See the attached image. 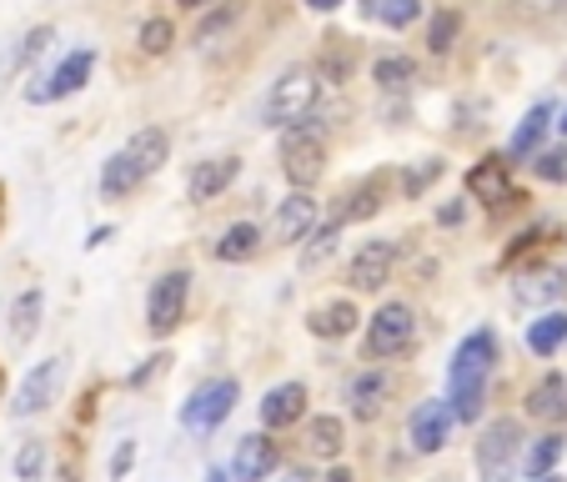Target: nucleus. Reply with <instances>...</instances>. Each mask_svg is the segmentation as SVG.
Segmentation results:
<instances>
[{"label": "nucleus", "mask_w": 567, "mask_h": 482, "mask_svg": "<svg viewBox=\"0 0 567 482\" xmlns=\"http://www.w3.org/2000/svg\"><path fill=\"white\" fill-rule=\"evenodd\" d=\"M553 131V106L547 101H537L533 111H527L523 121H517V131H513V141H507V161H523V156H533L537 146H543V136Z\"/></svg>", "instance_id": "4be33fe9"}, {"label": "nucleus", "mask_w": 567, "mask_h": 482, "mask_svg": "<svg viewBox=\"0 0 567 482\" xmlns=\"http://www.w3.org/2000/svg\"><path fill=\"white\" fill-rule=\"evenodd\" d=\"M206 482H231V472H221V468H212V472H206Z\"/></svg>", "instance_id": "c03bdc74"}, {"label": "nucleus", "mask_w": 567, "mask_h": 482, "mask_svg": "<svg viewBox=\"0 0 567 482\" xmlns=\"http://www.w3.org/2000/svg\"><path fill=\"white\" fill-rule=\"evenodd\" d=\"M493 362H497V337L493 332H467L447 362V402L457 422H482V402L493 387Z\"/></svg>", "instance_id": "f257e3e1"}, {"label": "nucleus", "mask_w": 567, "mask_h": 482, "mask_svg": "<svg viewBox=\"0 0 567 482\" xmlns=\"http://www.w3.org/2000/svg\"><path fill=\"white\" fill-rule=\"evenodd\" d=\"M91 71H96V51H91V45H81V51H71L61 65H55V71L35 75V86H25V101H31V106H51V101L75 96V91L91 81Z\"/></svg>", "instance_id": "1a4fd4ad"}, {"label": "nucleus", "mask_w": 567, "mask_h": 482, "mask_svg": "<svg viewBox=\"0 0 567 482\" xmlns=\"http://www.w3.org/2000/svg\"><path fill=\"white\" fill-rule=\"evenodd\" d=\"M281 482H311V478H301V472H291V478H281Z\"/></svg>", "instance_id": "de8ad7c7"}, {"label": "nucleus", "mask_w": 567, "mask_h": 482, "mask_svg": "<svg viewBox=\"0 0 567 482\" xmlns=\"http://www.w3.org/2000/svg\"><path fill=\"white\" fill-rule=\"evenodd\" d=\"M307 418V387L301 382H277L261 397V428L267 432H287Z\"/></svg>", "instance_id": "2eb2a0df"}, {"label": "nucleus", "mask_w": 567, "mask_h": 482, "mask_svg": "<svg viewBox=\"0 0 567 482\" xmlns=\"http://www.w3.org/2000/svg\"><path fill=\"white\" fill-rule=\"evenodd\" d=\"M467 192H472V196H482V202L493 206V212L513 206V202H517V192H513V176H507V156H487V161H477V166L467 172Z\"/></svg>", "instance_id": "dca6fc26"}, {"label": "nucleus", "mask_w": 567, "mask_h": 482, "mask_svg": "<svg viewBox=\"0 0 567 482\" xmlns=\"http://www.w3.org/2000/svg\"><path fill=\"white\" fill-rule=\"evenodd\" d=\"M0 226H6V186H0Z\"/></svg>", "instance_id": "49530a36"}, {"label": "nucleus", "mask_w": 567, "mask_h": 482, "mask_svg": "<svg viewBox=\"0 0 567 482\" xmlns=\"http://www.w3.org/2000/svg\"><path fill=\"white\" fill-rule=\"evenodd\" d=\"M527 418L533 422H567V382H563V372H547L543 382L527 392Z\"/></svg>", "instance_id": "6ab92c4d"}, {"label": "nucleus", "mask_w": 567, "mask_h": 482, "mask_svg": "<svg viewBox=\"0 0 567 482\" xmlns=\"http://www.w3.org/2000/svg\"><path fill=\"white\" fill-rule=\"evenodd\" d=\"M236 176H241V156H212L186 176V196L192 202H216L221 192H231Z\"/></svg>", "instance_id": "a211bd4d"}, {"label": "nucleus", "mask_w": 567, "mask_h": 482, "mask_svg": "<svg viewBox=\"0 0 567 482\" xmlns=\"http://www.w3.org/2000/svg\"><path fill=\"white\" fill-rule=\"evenodd\" d=\"M281 468V442H271L267 432H247L231 452V482H261Z\"/></svg>", "instance_id": "4468645a"}, {"label": "nucleus", "mask_w": 567, "mask_h": 482, "mask_svg": "<svg viewBox=\"0 0 567 482\" xmlns=\"http://www.w3.org/2000/svg\"><path fill=\"white\" fill-rule=\"evenodd\" d=\"M432 176H442V161H422L417 172L408 176V192H412V196H417V192H427V182H432Z\"/></svg>", "instance_id": "4c0bfd02"}, {"label": "nucleus", "mask_w": 567, "mask_h": 482, "mask_svg": "<svg viewBox=\"0 0 567 482\" xmlns=\"http://www.w3.org/2000/svg\"><path fill=\"white\" fill-rule=\"evenodd\" d=\"M452 428H457V412H452V402H442V397H427V402H417L408 418V432H412V448L417 452H442L452 438Z\"/></svg>", "instance_id": "ddd939ff"}, {"label": "nucleus", "mask_w": 567, "mask_h": 482, "mask_svg": "<svg viewBox=\"0 0 567 482\" xmlns=\"http://www.w3.org/2000/svg\"><path fill=\"white\" fill-rule=\"evenodd\" d=\"M457 31H462V16L457 11H437L427 25V51L432 55H447L452 45H457Z\"/></svg>", "instance_id": "f704fd0d"}, {"label": "nucleus", "mask_w": 567, "mask_h": 482, "mask_svg": "<svg viewBox=\"0 0 567 482\" xmlns=\"http://www.w3.org/2000/svg\"><path fill=\"white\" fill-rule=\"evenodd\" d=\"M176 6H182V11H212L216 0H176Z\"/></svg>", "instance_id": "79ce46f5"}, {"label": "nucleus", "mask_w": 567, "mask_h": 482, "mask_svg": "<svg viewBox=\"0 0 567 482\" xmlns=\"http://www.w3.org/2000/svg\"><path fill=\"white\" fill-rule=\"evenodd\" d=\"M281 176H287L291 192H311L327 172V141L317 131L297 126V131H281Z\"/></svg>", "instance_id": "6e6552de"}, {"label": "nucleus", "mask_w": 567, "mask_h": 482, "mask_svg": "<svg viewBox=\"0 0 567 482\" xmlns=\"http://www.w3.org/2000/svg\"><path fill=\"white\" fill-rule=\"evenodd\" d=\"M533 11H557V6H567V0H527Z\"/></svg>", "instance_id": "37998d69"}, {"label": "nucleus", "mask_w": 567, "mask_h": 482, "mask_svg": "<svg viewBox=\"0 0 567 482\" xmlns=\"http://www.w3.org/2000/svg\"><path fill=\"white\" fill-rule=\"evenodd\" d=\"M186 301H192V271L186 267L161 271V277L151 281V297H146V332L172 337L186 321Z\"/></svg>", "instance_id": "0eeeda50"}, {"label": "nucleus", "mask_w": 567, "mask_h": 482, "mask_svg": "<svg viewBox=\"0 0 567 482\" xmlns=\"http://www.w3.org/2000/svg\"><path fill=\"white\" fill-rule=\"evenodd\" d=\"M382 176H372L367 186H357L352 196H347V206H342V222H362V216H377L382 212Z\"/></svg>", "instance_id": "7c9ffc66"}, {"label": "nucleus", "mask_w": 567, "mask_h": 482, "mask_svg": "<svg viewBox=\"0 0 567 482\" xmlns=\"http://www.w3.org/2000/svg\"><path fill=\"white\" fill-rule=\"evenodd\" d=\"M131 468H136V442H121V448L111 452V482H126Z\"/></svg>", "instance_id": "e433bc0d"}, {"label": "nucleus", "mask_w": 567, "mask_h": 482, "mask_svg": "<svg viewBox=\"0 0 567 482\" xmlns=\"http://www.w3.org/2000/svg\"><path fill=\"white\" fill-rule=\"evenodd\" d=\"M317 226H321V206L311 192H287L277 202V212H271V236L287 242V247H301Z\"/></svg>", "instance_id": "f8f14e48"}, {"label": "nucleus", "mask_w": 567, "mask_h": 482, "mask_svg": "<svg viewBox=\"0 0 567 482\" xmlns=\"http://www.w3.org/2000/svg\"><path fill=\"white\" fill-rule=\"evenodd\" d=\"M396 257H402V247H396L392 236H372V242H362V252L352 257L347 281H352L357 291H382L396 271Z\"/></svg>", "instance_id": "9b49d317"}, {"label": "nucleus", "mask_w": 567, "mask_h": 482, "mask_svg": "<svg viewBox=\"0 0 567 482\" xmlns=\"http://www.w3.org/2000/svg\"><path fill=\"white\" fill-rule=\"evenodd\" d=\"M261 252V226L257 222H231L221 232V242H216V261H251Z\"/></svg>", "instance_id": "bb28decb"}, {"label": "nucleus", "mask_w": 567, "mask_h": 482, "mask_svg": "<svg viewBox=\"0 0 567 482\" xmlns=\"http://www.w3.org/2000/svg\"><path fill=\"white\" fill-rule=\"evenodd\" d=\"M523 422L517 418H493L487 428L477 432V452H472V462H477V478L482 482H513L517 468H523Z\"/></svg>", "instance_id": "20e7f679"}, {"label": "nucleus", "mask_w": 567, "mask_h": 482, "mask_svg": "<svg viewBox=\"0 0 567 482\" xmlns=\"http://www.w3.org/2000/svg\"><path fill=\"white\" fill-rule=\"evenodd\" d=\"M563 291H567L563 271H523L513 297L523 301V307H547V301H563Z\"/></svg>", "instance_id": "393cba45"}, {"label": "nucleus", "mask_w": 567, "mask_h": 482, "mask_svg": "<svg viewBox=\"0 0 567 482\" xmlns=\"http://www.w3.org/2000/svg\"><path fill=\"white\" fill-rule=\"evenodd\" d=\"M317 106H321V75L311 65H287L271 81L267 101H261V121L277 131H297L317 116Z\"/></svg>", "instance_id": "7ed1b4c3"}, {"label": "nucleus", "mask_w": 567, "mask_h": 482, "mask_svg": "<svg viewBox=\"0 0 567 482\" xmlns=\"http://www.w3.org/2000/svg\"><path fill=\"white\" fill-rule=\"evenodd\" d=\"M563 342H567V307H553V311H543V317L527 327V347H533L537 357H553V352H563Z\"/></svg>", "instance_id": "cd10ccee"}, {"label": "nucleus", "mask_w": 567, "mask_h": 482, "mask_svg": "<svg viewBox=\"0 0 567 482\" xmlns=\"http://www.w3.org/2000/svg\"><path fill=\"white\" fill-rule=\"evenodd\" d=\"M45 462H51L45 442L41 438H25L21 448H16V478H21V482H41L45 478Z\"/></svg>", "instance_id": "2f4dec72"}, {"label": "nucleus", "mask_w": 567, "mask_h": 482, "mask_svg": "<svg viewBox=\"0 0 567 482\" xmlns=\"http://www.w3.org/2000/svg\"><path fill=\"white\" fill-rule=\"evenodd\" d=\"M372 81L382 91H408L412 81H417V65H412L408 55H382V61L372 65Z\"/></svg>", "instance_id": "c756f323"}, {"label": "nucleus", "mask_w": 567, "mask_h": 482, "mask_svg": "<svg viewBox=\"0 0 567 482\" xmlns=\"http://www.w3.org/2000/svg\"><path fill=\"white\" fill-rule=\"evenodd\" d=\"M347 397H352V412H357V418H377V412H382V402L392 397V377L377 372V367H367V372L352 377Z\"/></svg>", "instance_id": "aec40b11"}, {"label": "nucleus", "mask_w": 567, "mask_h": 482, "mask_svg": "<svg viewBox=\"0 0 567 482\" xmlns=\"http://www.w3.org/2000/svg\"><path fill=\"white\" fill-rule=\"evenodd\" d=\"M537 176H543V182H567V146L543 151V156H537Z\"/></svg>", "instance_id": "c9c22d12"}, {"label": "nucleus", "mask_w": 567, "mask_h": 482, "mask_svg": "<svg viewBox=\"0 0 567 482\" xmlns=\"http://www.w3.org/2000/svg\"><path fill=\"white\" fill-rule=\"evenodd\" d=\"M61 387H65V357H45V362H35L31 372L21 377L11 412L16 418H35V412H45L55 397H61Z\"/></svg>", "instance_id": "9d476101"}, {"label": "nucleus", "mask_w": 567, "mask_h": 482, "mask_svg": "<svg viewBox=\"0 0 567 482\" xmlns=\"http://www.w3.org/2000/svg\"><path fill=\"white\" fill-rule=\"evenodd\" d=\"M41 317H45V297H41V287H25L21 297L11 301V342L16 347H25L35 332H41Z\"/></svg>", "instance_id": "a878e982"}, {"label": "nucleus", "mask_w": 567, "mask_h": 482, "mask_svg": "<svg viewBox=\"0 0 567 482\" xmlns=\"http://www.w3.org/2000/svg\"><path fill=\"white\" fill-rule=\"evenodd\" d=\"M557 131H563V136H567V111H563V121H557Z\"/></svg>", "instance_id": "09e8293b"}, {"label": "nucleus", "mask_w": 567, "mask_h": 482, "mask_svg": "<svg viewBox=\"0 0 567 482\" xmlns=\"http://www.w3.org/2000/svg\"><path fill=\"white\" fill-rule=\"evenodd\" d=\"M337 242H342V212H337L332 222H321L317 232H311L307 242H301V257H297V267L307 271V277H311V271H321V267H327V261L337 257Z\"/></svg>", "instance_id": "412c9836"}, {"label": "nucleus", "mask_w": 567, "mask_h": 482, "mask_svg": "<svg viewBox=\"0 0 567 482\" xmlns=\"http://www.w3.org/2000/svg\"><path fill=\"white\" fill-rule=\"evenodd\" d=\"M321 482H357V478L347 468H332V472H321Z\"/></svg>", "instance_id": "a19ab883"}, {"label": "nucleus", "mask_w": 567, "mask_h": 482, "mask_svg": "<svg viewBox=\"0 0 567 482\" xmlns=\"http://www.w3.org/2000/svg\"><path fill=\"white\" fill-rule=\"evenodd\" d=\"M166 156H172V136H166V126L131 131L126 146L111 151V161L101 166V196H106V202H126V196H136L141 186L166 166Z\"/></svg>", "instance_id": "f03ea898"}, {"label": "nucleus", "mask_w": 567, "mask_h": 482, "mask_svg": "<svg viewBox=\"0 0 567 482\" xmlns=\"http://www.w3.org/2000/svg\"><path fill=\"white\" fill-rule=\"evenodd\" d=\"M533 482H567L563 472H547V478H533Z\"/></svg>", "instance_id": "a18cd8bd"}, {"label": "nucleus", "mask_w": 567, "mask_h": 482, "mask_svg": "<svg viewBox=\"0 0 567 482\" xmlns=\"http://www.w3.org/2000/svg\"><path fill=\"white\" fill-rule=\"evenodd\" d=\"M51 41H55V25H31V31H25L21 41L11 45V55L0 61V75H21V71H31V65L41 61L45 51H51Z\"/></svg>", "instance_id": "b1692460"}, {"label": "nucleus", "mask_w": 567, "mask_h": 482, "mask_svg": "<svg viewBox=\"0 0 567 482\" xmlns=\"http://www.w3.org/2000/svg\"><path fill=\"white\" fill-rule=\"evenodd\" d=\"M166 362H172V357H166V352H161V357H146V367H141V372L131 377V387H141V382H146L151 372H166Z\"/></svg>", "instance_id": "58836bf2"}, {"label": "nucleus", "mask_w": 567, "mask_h": 482, "mask_svg": "<svg viewBox=\"0 0 567 482\" xmlns=\"http://www.w3.org/2000/svg\"><path fill=\"white\" fill-rule=\"evenodd\" d=\"M563 448H567L563 432H543V438L523 452V472H527V478H547V472L563 462Z\"/></svg>", "instance_id": "c85d7f7f"}, {"label": "nucleus", "mask_w": 567, "mask_h": 482, "mask_svg": "<svg viewBox=\"0 0 567 482\" xmlns=\"http://www.w3.org/2000/svg\"><path fill=\"white\" fill-rule=\"evenodd\" d=\"M342 448H347V422L342 418L321 412V418L307 422V452H311V458L337 462V458H342Z\"/></svg>", "instance_id": "5701e85b"}, {"label": "nucleus", "mask_w": 567, "mask_h": 482, "mask_svg": "<svg viewBox=\"0 0 567 482\" xmlns=\"http://www.w3.org/2000/svg\"><path fill=\"white\" fill-rule=\"evenodd\" d=\"M377 21L386 31H408V25L422 21V0H377Z\"/></svg>", "instance_id": "473e14b6"}, {"label": "nucleus", "mask_w": 567, "mask_h": 482, "mask_svg": "<svg viewBox=\"0 0 567 482\" xmlns=\"http://www.w3.org/2000/svg\"><path fill=\"white\" fill-rule=\"evenodd\" d=\"M172 41H176V25L166 21V16H151V21L141 25V35H136L141 55H166L172 51Z\"/></svg>", "instance_id": "72a5a7b5"}, {"label": "nucleus", "mask_w": 567, "mask_h": 482, "mask_svg": "<svg viewBox=\"0 0 567 482\" xmlns=\"http://www.w3.org/2000/svg\"><path fill=\"white\" fill-rule=\"evenodd\" d=\"M236 402H241V382H236V377H212V382H202L186 397L182 428L192 432V438H212V432L231 418Z\"/></svg>", "instance_id": "423d86ee"}, {"label": "nucleus", "mask_w": 567, "mask_h": 482, "mask_svg": "<svg viewBox=\"0 0 567 482\" xmlns=\"http://www.w3.org/2000/svg\"><path fill=\"white\" fill-rule=\"evenodd\" d=\"M412 347H417V311L408 301H382L367 317V357L392 362V357H408Z\"/></svg>", "instance_id": "39448f33"}, {"label": "nucleus", "mask_w": 567, "mask_h": 482, "mask_svg": "<svg viewBox=\"0 0 567 482\" xmlns=\"http://www.w3.org/2000/svg\"><path fill=\"white\" fill-rule=\"evenodd\" d=\"M342 0H307V11H317V16H332Z\"/></svg>", "instance_id": "ea45409f"}, {"label": "nucleus", "mask_w": 567, "mask_h": 482, "mask_svg": "<svg viewBox=\"0 0 567 482\" xmlns=\"http://www.w3.org/2000/svg\"><path fill=\"white\" fill-rule=\"evenodd\" d=\"M307 327L321 342H342V337H352L362 327V311H357L352 297H332V301H321V307H311Z\"/></svg>", "instance_id": "f3484780"}, {"label": "nucleus", "mask_w": 567, "mask_h": 482, "mask_svg": "<svg viewBox=\"0 0 567 482\" xmlns=\"http://www.w3.org/2000/svg\"><path fill=\"white\" fill-rule=\"evenodd\" d=\"M0 382H6V377H0Z\"/></svg>", "instance_id": "8fccbe9b"}]
</instances>
